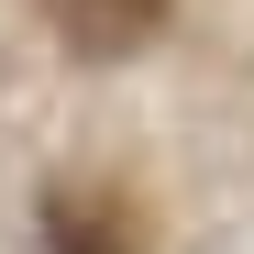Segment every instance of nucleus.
Listing matches in <instances>:
<instances>
[{
  "label": "nucleus",
  "mask_w": 254,
  "mask_h": 254,
  "mask_svg": "<svg viewBox=\"0 0 254 254\" xmlns=\"http://www.w3.org/2000/svg\"><path fill=\"white\" fill-rule=\"evenodd\" d=\"M56 22H66L77 56H133L144 33L166 22V0H56Z\"/></svg>",
  "instance_id": "obj_2"
},
{
  "label": "nucleus",
  "mask_w": 254,
  "mask_h": 254,
  "mask_svg": "<svg viewBox=\"0 0 254 254\" xmlns=\"http://www.w3.org/2000/svg\"><path fill=\"white\" fill-rule=\"evenodd\" d=\"M45 243L56 254H144V210H133V188L122 177H56L45 188Z\"/></svg>",
  "instance_id": "obj_1"
}]
</instances>
